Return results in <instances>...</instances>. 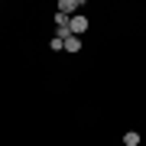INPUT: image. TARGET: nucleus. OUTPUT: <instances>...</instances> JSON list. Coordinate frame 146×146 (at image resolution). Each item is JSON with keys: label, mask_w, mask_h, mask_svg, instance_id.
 <instances>
[{"label": "nucleus", "mask_w": 146, "mask_h": 146, "mask_svg": "<svg viewBox=\"0 0 146 146\" xmlns=\"http://www.w3.org/2000/svg\"><path fill=\"white\" fill-rule=\"evenodd\" d=\"M78 7H81V0H58V13H72V10H78Z\"/></svg>", "instance_id": "2"}, {"label": "nucleus", "mask_w": 146, "mask_h": 146, "mask_svg": "<svg viewBox=\"0 0 146 146\" xmlns=\"http://www.w3.org/2000/svg\"><path fill=\"white\" fill-rule=\"evenodd\" d=\"M68 29H72V36H81V33L88 29V16H72V20H68Z\"/></svg>", "instance_id": "1"}, {"label": "nucleus", "mask_w": 146, "mask_h": 146, "mask_svg": "<svg viewBox=\"0 0 146 146\" xmlns=\"http://www.w3.org/2000/svg\"><path fill=\"white\" fill-rule=\"evenodd\" d=\"M49 46H52V49H55V52H58V49H65V42H62V39H58V36H52V39H49Z\"/></svg>", "instance_id": "6"}, {"label": "nucleus", "mask_w": 146, "mask_h": 146, "mask_svg": "<svg viewBox=\"0 0 146 146\" xmlns=\"http://www.w3.org/2000/svg\"><path fill=\"white\" fill-rule=\"evenodd\" d=\"M55 26H58V29L68 26V16H65V13H55Z\"/></svg>", "instance_id": "5"}, {"label": "nucleus", "mask_w": 146, "mask_h": 146, "mask_svg": "<svg viewBox=\"0 0 146 146\" xmlns=\"http://www.w3.org/2000/svg\"><path fill=\"white\" fill-rule=\"evenodd\" d=\"M65 52H81V36H68L65 39Z\"/></svg>", "instance_id": "3"}, {"label": "nucleus", "mask_w": 146, "mask_h": 146, "mask_svg": "<svg viewBox=\"0 0 146 146\" xmlns=\"http://www.w3.org/2000/svg\"><path fill=\"white\" fill-rule=\"evenodd\" d=\"M123 146H140V133H136V130L123 133Z\"/></svg>", "instance_id": "4"}]
</instances>
